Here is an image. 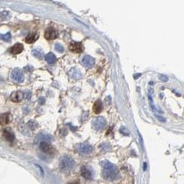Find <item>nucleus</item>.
Returning <instances> with one entry per match:
<instances>
[{
	"instance_id": "obj_1",
	"label": "nucleus",
	"mask_w": 184,
	"mask_h": 184,
	"mask_svg": "<svg viewBox=\"0 0 184 184\" xmlns=\"http://www.w3.org/2000/svg\"><path fill=\"white\" fill-rule=\"evenodd\" d=\"M103 168V177L108 181H115L119 178V171L116 165L109 162L107 160H104L101 163Z\"/></svg>"
},
{
	"instance_id": "obj_2",
	"label": "nucleus",
	"mask_w": 184,
	"mask_h": 184,
	"mask_svg": "<svg viewBox=\"0 0 184 184\" xmlns=\"http://www.w3.org/2000/svg\"><path fill=\"white\" fill-rule=\"evenodd\" d=\"M74 165H75V160H74V159L72 157L69 155L64 156L61 159L60 163H59V167H60L61 171H65V172H67V171L72 170Z\"/></svg>"
},
{
	"instance_id": "obj_3",
	"label": "nucleus",
	"mask_w": 184,
	"mask_h": 184,
	"mask_svg": "<svg viewBox=\"0 0 184 184\" xmlns=\"http://www.w3.org/2000/svg\"><path fill=\"white\" fill-rule=\"evenodd\" d=\"M107 126V121L102 116L97 117L92 121V127L97 131H102Z\"/></svg>"
},
{
	"instance_id": "obj_4",
	"label": "nucleus",
	"mask_w": 184,
	"mask_h": 184,
	"mask_svg": "<svg viewBox=\"0 0 184 184\" xmlns=\"http://www.w3.org/2000/svg\"><path fill=\"white\" fill-rule=\"evenodd\" d=\"M76 150L82 154H89L93 151V147L88 143H79L76 146Z\"/></svg>"
},
{
	"instance_id": "obj_5",
	"label": "nucleus",
	"mask_w": 184,
	"mask_h": 184,
	"mask_svg": "<svg viewBox=\"0 0 184 184\" xmlns=\"http://www.w3.org/2000/svg\"><path fill=\"white\" fill-rule=\"evenodd\" d=\"M81 173L82 176L87 180H91L94 177V171L92 168H89L88 166H82L81 168Z\"/></svg>"
},
{
	"instance_id": "obj_6",
	"label": "nucleus",
	"mask_w": 184,
	"mask_h": 184,
	"mask_svg": "<svg viewBox=\"0 0 184 184\" xmlns=\"http://www.w3.org/2000/svg\"><path fill=\"white\" fill-rule=\"evenodd\" d=\"M69 48L71 52L74 53H82L84 51V47L82 43L71 42L69 46Z\"/></svg>"
},
{
	"instance_id": "obj_7",
	"label": "nucleus",
	"mask_w": 184,
	"mask_h": 184,
	"mask_svg": "<svg viewBox=\"0 0 184 184\" xmlns=\"http://www.w3.org/2000/svg\"><path fill=\"white\" fill-rule=\"evenodd\" d=\"M11 79L15 82L20 83L24 81V75L20 70H14L11 73Z\"/></svg>"
},
{
	"instance_id": "obj_8",
	"label": "nucleus",
	"mask_w": 184,
	"mask_h": 184,
	"mask_svg": "<svg viewBox=\"0 0 184 184\" xmlns=\"http://www.w3.org/2000/svg\"><path fill=\"white\" fill-rule=\"evenodd\" d=\"M39 147H40V149L42 150L43 153L47 154H51L53 153V148L49 144V142H41L39 143Z\"/></svg>"
},
{
	"instance_id": "obj_9",
	"label": "nucleus",
	"mask_w": 184,
	"mask_h": 184,
	"mask_svg": "<svg viewBox=\"0 0 184 184\" xmlns=\"http://www.w3.org/2000/svg\"><path fill=\"white\" fill-rule=\"evenodd\" d=\"M58 32L56 30L53 28H49L46 30V32L44 33V37L45 38L47 39V40H53V39H55L58 38Z\"/></svg>"
},
{
	"instance_id": "obj_10",
	"label": "nucleus",
	"mask_w": 184,
	"mask_h": 184,
	"mask_svg": "<svg viewBox=\"0 0 184 184\" xmlns=\"http://www.w3.org/2000/svg\"><path fill=\"white\" fill-rule=\"evenodd\" d=\"M24 97L25 95L23 92H20V91H16V92H14L10 95V99L14 103H20L24 98Z\"/></svg>"
},
{
	"instance_id": "obj_11",
	"label": "nucleus",
	"mask_w": 184,
	"mask_h": 184,
	"mask_svg": "<svg viewBox=\"0 0 184 184\" xmlns=\"http://www.w3.org/2000/svg\"><path fill=\"white\" fill-rule=\"evenodd\" d=\"M52 140H53L52 136L49 135V134H46V133H40L36 138V141L38 142H49L52 141Z\"/></svg>"
},
{
	"instance_id": "obj_12",
	"label": "nucleus",
	"mask_w": 184,
	"mask_h": 184,
	"mask_svg": "<svg viewBox=\"0 0 184 184\" xmlns=\"http://www.w3.org/2000/svg\"><path fill=\"white\" fill-rule=\"evenodd\" d=\"M82 63L87 67H92L95 65V59L94 58H92L90 55H86L82 59Z\"/></svg>"
},
{
	"instance_id": "obj_13",
	"label": "nucleus",
	"mask_w": 184,
	"mask_h": 184,
	"mask_svg": "<svg viewBox=\"0 0 184 184\" xmlns=\"http://www.w3.org/2000/svg\"><path fill=\"white\" fill-rule=\"evenodd\" d=\"M11 115L9 113H4L3 115H0V125L1 126H5L7 124H9L11 121Z\"/></svg>"
},
{
	"instance_id": "obj_14",
	"label": "nucleus",
	"mask_w": 184,
	"mask_h": 184,
	"mask_svg": "<svg viewBox=\"0 0 184 184\" xmlns=\"http://www.w3.org/2000/svg\"><path fill=\"white\" fill-rule=\"evenodd\" d=\"M23 49L24 47L21 43H16L10 48V53H13V54H19L23 51Z\"/></svg>"
},
{
	"instance_id": "obj_15",
	"label": "nucleus",
	"mask_w": 184,
	"mask_h": 184,
	"mask_svg": "<svg viewBox=\"0 0 184 184\" xmlns=\"http://www.w3.org/2000/svg\"><path fill=\"white\" fill-rule=\"evenodd\" d=\"M3 137H4L5 139L8 140L9 142H13L14 140V138H15L14 134L9 129H5L4 131H3Z\"/></svg>"
},
{
	"instance_id": "obj_16",
	"label": "nucleus",
	"mask_w": 184,
	"mask_h": 184,
	"mask_svg": "<svg viewBox=\"0 0 184 184\" xmlns=\"http://www.w3.org/2000/svg\"><path fill=\"white\" fill-rule=\"evenodd\" d=\"M92 110L95 114H99L101 113V111L103 110V104L101 102V100H97L94 103L93 107H92Z\"/></svg>"
},
{
	"instance_id": "obj_17",
	"label": "nucleus",
	"mask_w": 184,
	"mask_h": 184,
	"mask_svg": "<svg viewBox=\"0 0 184 184\" xmlns=\"http://www.w3.org/2000/svg\"><path fill=\"white\" fill-rule=\"evenodd\" d=\"M45 60L48 64H54L56 62V57L52 53H48L47 54L45 55Z\"/></svg>"
},
{
	"instance_id": "obj_18",
	"label": "nucleus",
	"mask_w": 184,
	"mask_h": 184,
	"mask_svg": "<svg viewBox=\"0 0 184 184\" xmlns=\"http://www.w3.org/2000/svg\"><path fill=\"white\" fill-rule=\"evenodd\" d=\"M38 38V35L37 34H31L26 38V43H33L37 41V39Z\"/></svg>"
},
{
	"instance_id": "obj_19",
	"label": "nucleus",
	"mask_w": 184,
	"mask_h": 184,
	"mask_svg": "<svg viewBox=\"0 0 184 184\" xmlns=\"http://www.w3.org/2000/svg\"><path fill=\"white\" fill-rule=\"evenodd\" d=\"M32 55L38 59H41L43 55V52L41 49H34V50H32Z\"/></svg>"
},
{
	"instance_id": "obj_20",
	"label": "nucleus",
	"mask_w": 184,
	"mask_h": 184,
	"mask_svg": "<svg viewBox=\"0 0 184 184\" xmlns=\"http://www.w3.org/2000/svg\"><path fill=\"white\" fill-rule=\"evenodd\" d=\"M0 38H1L2 40L5 41V42H9L11 40V34H10V32H8L4 35H1Z\"/></svg>"
},
{
	"instance_id": "obj_21",
	"label": "nucleus",
	"mask_w": 184,
	"mask_h": 184,
	"mask_svg": "<svg viewBox=\"0 0 184 184\" xmlns=\"http://www.w3.org/2000/svg\"><path fill=\"white\" fill-rule=\"evenodd\" d=\"M55 49L59 53L64 52V47L61 44H59V43H56V44H55Z\"/></svg>"
},
{
	"instance_id": "obj_22",
	"label": "nucleus",
	"mask_w": 184,
	"mask_h": 184,
	"mask_svg": "<svg viewBox=\"0 0 184 184\" xmlns=\"http://www.w3.org/2000/svg\"><path fill=\"white\" fill-rule=\"evenodd\" d=\"M120 132H121V133H122L123 135H127V136L129 135V133H130V132L128 131L127 128L124 127H122L121 129H120Z\"/></svg>"
},
{
	"instance_id": "obj_23",
	"label": "nucleus",
	"mask_w": 184,
	"mask_h": 184,
	"mask_svg": "<svg viewBox=\"0 0 184 184\" xmlns=\"http://www.w3.org/2000/svg\"><path fill=\"white\" fill-rule=\"evenodd\" d=\"M159 78H160L162 82H167V81H168V77L164 75H159Z\"/></svg>"
},
{
	"instance_id": "obj_24",
	"label": "nucleus",
	"mask_w": 184,
	"mask_h": 184,
	"mask_svg": "<svg viewBox=\"0 0 184 184\" xmlns=\"http://www.w3.org/2000/svg\"><path fill=\"white\" fill-rule=\"evenodd\" d=\"M155 117L157 119H159V121H162V122H165V119L164 118V117H161V116H159L158 115H155Z\"/></svg>"
},
{
	"instance_id": "obj_25",
	"label": "nucleus",
	"mask_w": 184,
	"mask_h": 184,
	"mask_svg": "<svg viewBox=\"0 0 184 184\" xmlns=\"http://www.w3.org/2000/svg\"><path fill=\"white\" fill-rule=\"evenodd\" d=\"M40 104H44V102H45V99L43 98H40Z\"/></svg>"
},
{
	"instance_id": "obj_26",
	"label": "nucleus",
	"mask_w": 184,
	"mask_h": 184,
	"mask_svg": "<svg viewBox=\"0 0 184 184\" xmlns=\"http://www.w3.org/2000/svg\"><path fill=\"white\" fill-rule=\"evenodd\" d=\"M143 166H144L143 170H144V171H146V169H147V164H146V163H144V164H143Z\"/></svg>"
},
{
	"instance_id": "obj_27",
	"label": "nucleus",
	"mask_w": 184,
	"mask_h": 184,
	"mask_svg": "<svg viewBox=\"0 0 184 184\" xmlns=\"http://www.w3.org/2000/svg\"><path fill=\"white\" fill-rule=\"evenodd\" d=\"M69 184H79V182H73V183H71Z\"/></svg>"
},
{
	"instance_id": "obj_28",
	"label": "nucleus",
	"mask_w": 184,
	"mask_h": 184,
	"mask_svg": "<svg viewBox=\"0 0 184 184\" xmlns=\"http://www.w3.org/2000/svg\"><path fill=\"white\" fill-rule=\"evenodd\" d=\"M141 76V74H138V75L135 76V79H137V77H138V76Z\"/></svg>"
}]
</instances>
